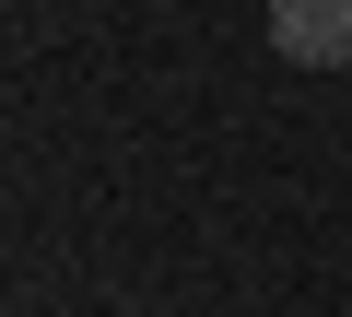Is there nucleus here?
I'll return each mask as SVG.
<instances>
[{
    "label": "nucleus",
    "instance_id": "1",
    "mask_svg": "<svg viewBox=\"0 0 352 317\" xmlns=\"http://www.w3.org/2000/svg\"><path fill=\"white\" fill-rule=\"evenodd\" d=\"M270 47L294 71H340L352 59V0H270Z\"/></svg>",
    "mask_w": 352,
    "mask_h": 317
}]
</instances>
